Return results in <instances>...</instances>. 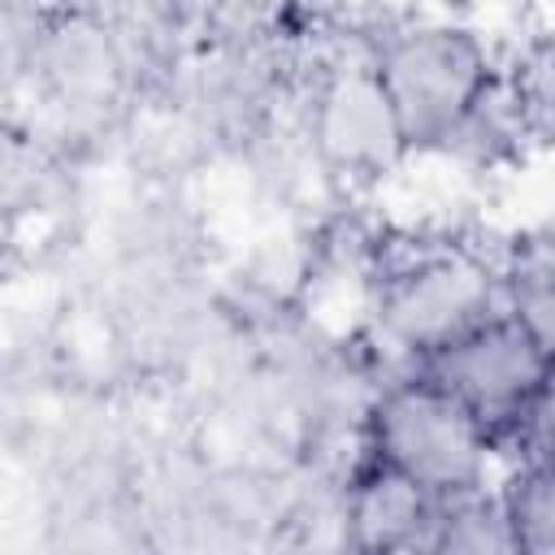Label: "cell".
I'll return each mask as SVG.
<instances>
[{
	"label": "cell",
	"instance_id": "1",
	"mask_svg": "<svg viewBox=\"0 0 555 555\" xmlns=\"http://www.w3.org/2000/svg\"><path fill=\"white\" fill-rule=\"evenodd\" d=\"M421 373L455 395L490 442L516 438L525 460H546L551 403V343L538 338L507 308L481 317L421 360Z\"/></svg>",
	"mask_w": 555,
	"mask_h": 555
},
{
	"label": "cell",
	"instance_id": "2",
	"mask_svg": "<svg viewBox=\"0 0 555 555\" xmlns=\"http://www.w3.org/2000/svg\"><path fill=\"white\" fill-rule=\"evenodd\" d=\"M373 78L399 121L403 147H442L460 139L494 95V65L464 26H412L386 39Z\"/></svg>",
	"mask_w": 555,
	"mask_h": 555
},
{
	"label": "cell",
	"instance_id": "3",
	"mask_svg": "<svg viewBox=\"0 0 555 555\" xmlns=\"http://www.w3.org/2000/svg\"><path fill=\"white\" fill-rule=\"evenodd\" d=\"M490 447L494 442L477 425V416L425 373L382 390L369 416L373 460L438 499L477 490Z\"/></svg>",
	"mask_w": 555,
	"mask_h": 555
},
{
	"label": "cell",
	"instance_id": "4",
	"mask_svg": "<svg viewBox=\"0 0 555 555\" xmlns=\"http://www.w3.org/2000/svg\"><path fill=\"white\" fill-rule=\"evenodd\" d=\"M499 308V278L468 251H416L399 260L377 286V325L382 334L425 360L481 317Z\"/></svg>",
	"mask_w": 555,
	"mask_h": 555
},
{
	"label": "cell",
	"instance_id": "5",
	"mask_svg": "<svg viewBox=\"0 0 555 555\" xmlns=\"http://www.w3.org/2000/svg\"><path fill=\"white\" fill-rule=\"evenodd\" d=\"M312 139L338 169L351 173H377L390 160H399L403 134L373 78V65L343 69L321 87L312 113Z\"/></svg>",
	"mask_w": 555,
	"mask_h": 555
},
{
	"label": "cell",
	"instance_id": "6",
	"mask_svg": "<svg viewBox=\"0 0 555 555\" xmlns=\"http://www.w3.org/2000/svg\"><path fill=\"white\" fill-rule=\"evenodd\" d=\"M438 507H442L438 494L369 460V468L356 477V490L347 499V529L351 542L364 551H416V546L434 551Z\"/></svg>",
	"mask_w": 555,
	"mask_h": 555
},
{
	"label": "cell",
	"instance_id": "7",
	"mask_svg": "<svg viewBox=\"0 0 555 555\" xmlns=\"http://www.w3.org/2000/svg\"><path fill=\"white\" fill-rule=\"evenodd\" d=\"M516 551L546 555L555 546V490L546 460H520V473L499 494Z\"/></svg>",
	"mask_w": 555,
	"mask_h": 555
},
{
	"label": "cell",
	"instance_id": "8",
	"mask_svg": "<svg viewBox=\"0 0 555 555\" xmlns=\"http://www.w3.org/2000/svg\"><path fill=\"white\" fill-rule=\"evenodd\" d=\"M507 312L516 321H525L538 338L551 343V251L546 243H529L520 247V256L512 260V269L499 282Z\"/></svg>",
	"mask_w": 555,
	"mask_h": 555
}]
</instances>
